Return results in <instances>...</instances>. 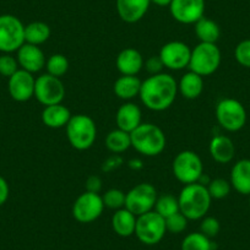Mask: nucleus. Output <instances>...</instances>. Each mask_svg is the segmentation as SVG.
Returning a JSON list of instances; mask_svg holds the SVG:
<instances>
[{
  "label": "nucleus",
  "mask_w": 250,
  "mask_h": 250,
  "mask_svg": "<svg viewBox=\"0 0 250 250\" xmlns=\"http://www.w3.org/2000/svg\"><path fill=\"white\" fill-rule=\"evenodd\" d=\"M105 147L114 155H120L128 151L131 147L130 133H126L118 128L109 131L105 136Z\"/></svg>",
  "instance_id": "27"
},
{
  "label": "nucleus",
  "mask_w": 250,
  "mask_h": 250,
  "mask_svg": "<svg viewBox=\"0 0 250 250\" xmlns=\"http://www.w3.org/2000/svg\"><path fill=\"white\" fill-rule=\"evenodd\" d=\"M234 58L238 64L250 69V40H244L238 43L234 49Z\"/></svg>",
  "instance_id": "37"
},
{
  "label": "nucleus",
  "mask_w": 250,
  "mask_h": 250,
  "mask_svg": "<svg viewBox=\"0 0 250 250\" xmlns=\"http://www.w3.org/2000/svg\"><path fill=\"white\" fill-rule=\"evenodd\" d=\"M65 129L69 144L78 151L92 147L97 138V125L87 114L71 115Z\"/></svg>",
  "instance_id": "4"
},
{
  "label": "nucleus",
  "mask_w": 250,
  "mask_h": 250,
  "mask_svg": "<svg viewBox=\"0 0 250 250\" xmlns=\"http://www.w3.org/2000/svg\"><path fill=\"white\" fill-rule=\"evenodd\" d=\"M158 198L157 190L150 183H140L131 188L125 195V208L138 217L155 208Z\"/></svg>",
  "instance_id": "10"
},
{
  "label": "nucleus",
  "mask_w": 250,
  "mask_h": 250,
  "mask_svg": "<svg viewBox=\"0 0 250 250\" xmlns=\"http://www.w3.org/2000/svg\"><path fill=\"white\" fill-rule=\"evenodd\" d=\"M150 1L151 4H155V5L161 6V8H165V6H169L172 0H150Z\"/></svg>",
  "instance_id": "43"
},
{
  "label": "nucleus",
  "mask_w": 250,
  "mask_h": 250,
  "mask_svg": "<svg viewBox=\"0 0 250 250\" xmlns=\"http://www.w3.org/2000/svg\"><path fill=\"white\" fill-rule=\"evenodd\" d=\"M20 69L18 59L9 53H3L0 55V75L10 78Z\"/></svg>",
  "instance_id": "34"
},
{
  "label": "nucleus",
  "mask_w": 250,
  "mask_h": 250,
  "mask_svg": "<svg viewBox=\"0 0 250 250\" xmlns=\"http://www.w3.org/2000/svg\"><path fill=\"white\" fill-rule=\"evenodd\" d=\"M150 5V0H115L118 15L126 23H136L143 20Z\"/></svg>",
  "instance_id": "17"
},
{
  "label": "nucleus",
  "mask_w": 250,
  "mask_h": 250,
  "mask_svg": "<svg viewBox=\"0 0 250 250\" xmlns=\"http://www.w3.org/2000/svg\"><path fill=\"white\" fill-rule=\"evenodd\" d=\"M195 35L198 40L203 43H217L221 37V28L216 21L208 18H201L198 22L194 23Z\"/></svg>",
  "instance_id": "26"
},
{
  "label": "nucleus",
  "mask_w": 250,
  "mask_h": 250,
  "mask_svg": "<svg viewBox=\"0 0 250 250\" xmlns=\"http://www.w3.org/2000/svg\"><path fill=\"white\" fill-rule=\"evenodd\" d=\"M103 210H104V204H103L102 195L85 191L74 201L71 213L78 222L92 223L102 216Z\"/></svg>",
  "instance_id": "12"
},
{
  "label": "nucleus",
  "mask_w": 250,
  "mask_h": 250,
  "mask_svg": "<svg viewBox=\"0 0 250 250\" xmlns=\"http://www.w3.org/2000/svg\"><path fill=\"white\" fill-rule=\"evenodd\" d=\"M65 86L62 79L55 78L49 74H42L36 78L35 98L44 107L59 104L65 97Z\"/></svg>",
  "instance_id": "11"
},
{
  "label": "nucleus",
  "mask_w": 250,
  "mask_h": 250,
  "mask_svg": "<svg viewBox=\"0 0 250 250\" xmlns=\"http://www.w3.org/2000/svg\"><path fill=\"white\" fill-rule=\"evenodd\" d=\"M45 69H47V74L62 79L69 70L68 58L60 53L52 54L45 62Z\"/></svg>",
  "instance_id": "31"
},
{
  "label": "nucleus",
  "mask_w": 250,
  "mask_h": 250,
  "mask_svg": "<svg viewBox=\"0 0 250 250\" xmlns=\"http://www.w3.org/2000/svg\"><path fill=\"white\" fill-rule=\"evenodd\" d=\"M178 95V83L170 74L160 73L150 75L141 83V102L147 109L163 112L172 107Z\"/></svg>",
  "instance_id": "1"
},
{
  "label": "nucleus",
  "mask_w": 250,
  "mask_h": 250,
  "mask_svg": "<svg viewBox=\"0 0 250 250\" xmlns=\"http://www.w3.org/2000/svg\"><path fill=\"white\" fill-rule=\"evenodd\" d=\"M229 182L237 193L250 195V160L243 158L233 165Z\"/></svg>",
  "instance_id": "21"
},
{
  "label": "nucleus",
  "mask_w": 250,
  "mask_h": 250,
  "mask_svg": "<svg viewBox=\"0 0 250 250\" xmlns=\"http://www.w3.org/2000/svg\"><path fill=\"white\" fill-rule=\"evenodd\" d=\"M50 27L43 21H33L25 26V43L41 45L50 37Z\"/></svg>",
  "instance_id": "28"
},
{
  "label": "nucleus",
  "mask_w": 250,
  "mask_h": 250,
  "mask_svg": "<svg viewBox=\"0 0 250 250\" xmlns=\"http://www.w3.org/2000/svg\"><path fill=\"white\" fill-rule=\"evenodd\" d=\"M221 230V223L220 221L212 216H205L200 220V230L199 232L203 233L208 238L212 239L216 235L220 233Z\"/></svg>",
  "instance_id": "36"
},
{
  "label": "nucleus",
  "mask_w": 250,
  "mask_h": 250,
  "mask_svg": "<svg viewBox=\"0 0 250 250\" xmlns=\"http://www.w3.org/2000/svg\"><path fill=\"white\" fill-rule=\"evenodd\" d=\"M208 152L215 162L226 165L234 158L235 147L233 141L226 135H216L211 139Z\"/></svg>",
  "instance_id": "20"
},
{
  "label": "nucleus",
  "mask_w": 250,
  "mask_h": 250,
  "mask_svg": "<svg viewBox=\"0 0 250 250\" xmlns=\"http://www.w3.org/2000/svg\"><path fill=\"white\" fill-rule=\"evenodd\" d=\"M167 233L166 220L158 215L155 210L138 216L136 218L135 235L143 244H158Z\"/></svg>",
  "instance_id": "9"
},
{
  "label": "nucleus",
  "mask_w": 250,
  "mask_h": 250,
  "mask_svg": "<svg viewBox=\"0 0 250 250\" xmlns=\"http://www.w3.org/2000/svg\"><path fill=\"white\" fill-rule=\"evenodd\" d=\"M216 119L221 128L229 133H235L244 128L247 110L238 100L223 98L216 105Z\"/></svg>",
  "instance_id": "7"
},
{
  "label": "nucleus",
  "mask_w": 250,
  "mask_h": 250,
  "mask_svg": "<svg viewBox=\"0 0 250 250\" xmlns=\"http://www.w3.org/2000/svg\"><path fill=\"white\" fill-rule=\"evenodd\" d=\"M204 92V78L193 73L188 71L180 78L178 83V93L187 100H196L200 97Z\"/></svg>",
  "instance_id": "24"
},
{
  "label": "nucleus",
  "mask_w": 250,
  "mask_h": 250,
  "mask_svg": "<svg viewBox=\"0 0 250 250\" xmlns=\"http://www.w3.org/2000/svg\"><path fill=\"white\" fill-rule=\"evenodd\" d=\"M117 128L126 133H133L143 123V113L140 107L133 102H125L119 107L115 115Z\"/></svg>",
  "instance_id": "19"
},
{
  "label": "nucleus",
  "mask_w": 250,
  "mask_h": 250,
  "mask_svg": "<svg viewBox=\"0 0 250 250\" xmlns=\"http://www.w3.org/2000/svg\"><path fill=\"white\" fill-rule=\"evenodd\" d=\"M179 211L189 221H199L208 215L212 198L208 188L200 183H193L183 187L178 195Z\"/></svg>",
  "instance_id": "2"
},
{
  "label": "nucleus",
  "mask_w": 250,
  "mask_h": 250,
  "mask_svg": "<svg viewBox=\"0 0 250 250\" xmlns=\"http://www.w3.org/2000/svg\"><path fill=\"white\" fill-rule=\"evenodd\" d=\"M136 216L131 213L128 208H119L115 211L112 216V228L115 234L119 237L128 238L135 234L136 227Z\"/></svg>",
  "instance_id": "23"
},
{
  "label": "nucleus",
  "mask_w": 250,
  "mask_h": 250,
  "mask_svg": "<svg viewBox=\"0 0 250 250\" xmlns=\"http://www.w3.org/2000/svg\"><path fill=\"white\" fill-rule=\"evenodd\" d=\"M208 190L212 200H221L229 195L230 190H232V185L230 182L223 179V178H216V179H211V182L208 184Z\"/></svg>",
  "instance_id": "32"
},
{
  "label": "nucleus",
  "mask_w": 250,
  "mask_h": 250,
  "mask_svg": "<svg viewBox=\"0 0 250 250\" xmlns=\"http://www.w3.org/2000/svg\"><path fill=\"white\" fill-rule=\"evenodd\" d=\"M131 147L146 157H155L165 151L167 145L165 131L152 123H141L130 133Z\"/></svg>",
  "instance_id": "3"
},
{
  "label": "nucleus",
  "mask_w": 250,
  "mask_h": 250,
  "mask_svg": "<svg viewBox=\"0 0 250 250\" xmlns=\"http://www.w3.org/2000/svg\"><path fill=\"white\" fill-rule=\"evenodd\" d=\"M141 83L143 81L138 76L122 75L115 80L114 85H113V91L118 98L125 101V102L126 101L129 102L140 95Z\"/></svg>",
  "instance_id": "25"
},
{
  "label": "nucleus",
  "mask_w": 250,
  "mask_h": 250,
  "mask_svg": "<svg viewBox=\"0 0 250 250\" xmlns=\"http://www.w3.org/2000/svg\"><path fill=\"white\" fill-rule=\"evenodd\" d=\"M123 165V158L119 155H113L108 157L107 160L103 162L102 170L103 172H112V170L118 169L120 166Z\"/></svg>",
  "instance_id": "39"
},
{
  "label": "nucleus",
  "mask_w": 250,
  "mask_h": 250,
  "mask_svg": "<svg viewBox=\"0 0 250 250\" xmlns=\"http://www.w3.org/2000/svg\"><path fill=\"white\" fill-rule=\"evenodd\" d=\"M172 170L175 179L182 184L198 183L204 174V163L200 156L191 150L180 151L174 157Z\"/></svg>",
  "instance_id": "6"
},
{
  "label": "nucleus",
  "mask_w": 250,
  "mask_h": 250,
  "mask_svg": "<svg viewBox=\"0 0 250 250\" xmlns=\"http://www.w3.org/2000/svg\"><path fill=\"white\" fill-rule=\"evenodd\" d=\"M16 53H18L16 59H18L19 66L22 70L28 71L31 74H36L42 70L43 68H45L47 58H45L44 53L41 49L40 45L23 43Z\"/></svg>",
  "instance_id": "16"
},
{
  "label": "nucleus",
  "mask_w": 250,
  "mask_h": 250,
  "mask_svg": "<svg viewBox=\"0 0 250 250\" xmlns=\"http://www.w3.org/2000/svg\"><path fill=\"white\" fill-rule=\"evenodd\" d=\"M191 48L182 41H170L161 47L158 57L165 68L173 71L187 69L190 62Z\"/></svg>",
  "instance_id": "13"
},
{
  "label": "nucleus",
  "mask_w": 250,
  "mask_h": 250,
  "mask_svg": "<svg viewBox=\"0 0 250 250\" xmlns=\"http://www.w3.org/2000/svg\"><path fill=\"white\" fill-rule=\"evenodd\" d=\"M25 43V25L16 16L0 15V52H18Z\"/></svg>",
  "instance_id": "8"
},
{
  "label": "nucleus",
  "mask_w": 250,
  "mask_h": 250,
  "mask_svg": "<svg viewBox=\"0 0 250 250\" xmlns=\"http://www.w3.org/2000/svg\"><path fill=\"white\" fill-rule=\"evenodd\" d=\"M71 112L62 103L47 105L42 110V123L50 129L65 128L71 118Z\"/></svg>",
  "instance_id": "22"
},
{
  "label": "nucleus",
  "mask_w": 250,
  "mask_h": 250,
  "mask_svg": "<svg viewBox=\"0 0 250 250\" xmlns=\"http://www.w3.org/2000/svg\"><path fill=\"white\" fill-rule=\"evenodd\" d=\"M85 188L86 191L100 194L101 189H102V180H101V178L98 177V175H90V177L86 179Z\"/></svg>",
  "instance_id": "40"
},
{
  "label": "nucleus",
  "mask_w": 250,
  "mask_h": 250,
  "mask_svg": "<svg viewBox=\"0 0 250 250\" xmlns=\"http://www.w3.org/2000/svg\"><path fill=\"white\" fill-rule=\"evenodd\" d=\"M249 208H250V195H249Z\"/></svg>",
  "instance_id": "44"
},
{
  "label": "nucleus",
  "mask_w": 250,
  "mask_h": 250,
  "mask_svg": "<svg viewBox=\"0 0 250 250\" xmlns=\"http://www.w3.org/2000/svg\"><path fill=\"white\" fill-rule=\"evenodd\" d=\"M222 62V54L216 43H203L191 49L190 62L188 69L198 75L210 76L218 70Z\"/></svg>",
  "instance_id": "5"
},
{
  "label": "nucleus",
  "mask_w": 250,
  "mask_h": 250,
  "mask_svg": "<svg viewBox=\"0 0 250 250\" xmlns=\"http://www.w3.org/2000/svg\"><path fill=\"white\" fill-rule=\"evenodd\" d=\"M144 68L146 69V71H147L150 75H156V74H160V73H163V68H165V65H163L162 60H161V58L158 57V55H152V57L148 58L147 60H145V65H144Z\"/></svg>",
  "instance_id": "38"
},
{
  "label": "nucleus",
  "mask_w": 250,
  "mask_h": 250,
  "mask_svg": "<svg viewBox=\"0 0 250 250\" xmlns=\"http://www.w3.org/2000/svg\"><path fill=\"white\" fill-rule=\"evenodd\" d=\"M128 166H129V168H131V169L139 170V169H141V168H143V162H141L140 160H138V158H135V160L129 161Z\"/></svg>",
  "instance_id": "42"
},
{
  "label": "nucleus",
  "mask_w": 250,
  "mask_h": 250,
  "mask_svg": "<svg viewBox=\"0 0 250 250\" xmlns=\"http://www.w3.org/2000/svg\"><path fill=\"white\" fill-rule=\"evenodd\" d=\"M35 83L36 78L33 74L19 69L13 76L9 78V95L16 102H27L35 97Z\"/></svg>",
  "instance_id": "15"
},
{
  "label": "nucleus",
  "mask_w": 250,
  "mask_h": 250,
  "mask_svg": "<svg viewBox=\"0 0 250 250\" xmlns=\"http://www.w3.org/2000/svg\"><path fill=\"white\" fill-rule=\"evenodd\" d=\"M188 221L189 220L182 212H177L174 215L169 216V217L166 218L167 232L174 233V234H179V233L184 232L188 227Z\"/></svg>",
  "instance_id": "35"
},
{
  "label": "nucleus",
  "mask_w": 250,
  "mask_h": 250,
  "mask_svg": "<svg viewBox=\"0 0 250 250\" xmlns=\"http://www.w3.org/2000/svg\"><path fill=\"white\" fill-rule=\"evenodd\" d=\"M180 250H215V244L201 232H193L185 235Z\"/></svg>",
  "instance_id": "29"
},
{
  "label": "nucleus",
  "mask_w": 250,
  "mask_h": 250,
  "mask_svg": "<svg viewBox=\"0 0 250 250\" xmlns=\"http://www.w3.org/2000/svg\"><path fill=\"white\" fill-rule=\"evenodd\" d=\"M153 210L166 220V218L169 217V216L174 215V213L177 212H180L178 198L170 195V194L158 195L157 200H156V204H155V208H153Z\"/></svg>",
  "instance_id": "30"
},
{
  "label": "nucleus",
  "mask_w": 250,
  "mask_h": 250,
  "mask_svg": "<svg viewBox=\"0 0 250 250\" xmlns=\"http://www.w3.org/2000/svg\"><path fill=\"white\" fill-rule=\"evenodd\" d=\"M9 195H10V188L8 182L5 178L0 175V208L8 201Z\"/></svg>",
  "instance_id": "41"
},
{
  "label": "nucleus",
  "mask_w": 250,
  "mask_h": 250,
  "mask_svg": "<svg viewBox=\"0 0 250 250\" xmlns=\"http://www.w3.org/2000/svg\"><path fill=\"white\" fill-rule=\"evenodd\" d=\"M205 0H172L169 13L177 22L194 25L205 14Z\"/></svg>",
  "instance_id": "14"
},
{
  "label": "nucleus",
  "mask_w": 250,
  "mask_h": 250,
  "mask_svg": "<svg viewBox=\"0 0 250 250\" xmlns=\"http://www.w3.org/2000/svg\"><path fill=\"white\" fill-rule=\"evenodd\" d=\"M145 65L143 54L135 48H125L120 50L115 59V66L122 75L136 76Z\"/></svg>",
  "instance_id": "18"
},
{
  "label": "nucleus",
  "mask_w": 250,
  "mask_h": 250,
  "mask_svg": "<svg viewBox=\"0 0 250 250\" xmlns=\"http://www.w3.org/2000/svg\"><path fill=\"white\" fill-rule=\"evenodd\" d=\"M125 195L126 193H124L120 189H109V190L105 191L102 195L103 204H104V208H110V210H119V208H125Z\"/></svg>",
  "instance_id": "33"
}]
</instances>
